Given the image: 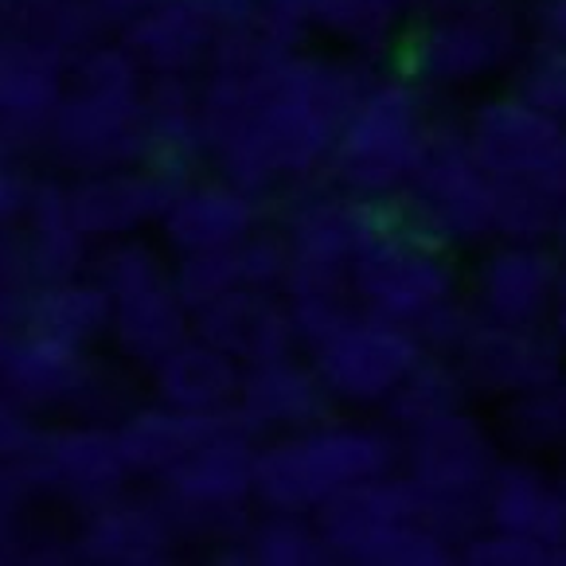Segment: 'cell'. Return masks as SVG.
Here are the masks:
<instances>
[{
    "label": "cell",
    "instance_id": "cell-1",
    "mask_svg": "<svg viewBox=\"0 0 566 566\" xmlns=\"http://www.w3.org/2000/svg\"><path fill=\"white\" fill-rule=\"evenodd\" d=\"M371 75L359 59L297 55V48L259 71H211L200 91L203 142L227 180L254 196L305 180L328 165Z\"/></svg>",
    "mask_w": 566,
    "mask_h": 566
},
{
    "label": "cell",
    "instance_id": "cell-2",
    "mask_svg": "<svg viewBox=\"0 0 566 566\" xmlns=\"http://www.w3.org/2000/svg\"><path fill=\"white\" fill-rule=\"evenodd\" d=\"M145 67L129 48H86L51 117V145L83 172L145 160Z\"/></svg>",
    "mask_w": 566,
    "mask_h": 566
},
{
    "label": "cell",
    "instance_id": "cell-3",
    "mask_svg": "<svg viewBox=\"0 0 566 566\" xmlns=\"http://www.w3.org/2000/svg\"><path fill=\"white\" fill-rule=\"evenodd\" d=\"M430 134L426 91L402 71H384L371 75L352 114L344 117L325 168L336 188L391 203L422 165Z\"/></svg>",
    "mask_w": 566,
    "mask_h": 566
},
{
    "label": "cell",
    "instance_id": "cell-4",
    "mask_svg": "<svg viewBox=\"0 0 566 566\" xmlns=\"http://www.w3.org/2000/svg\"><path fill=\"white\" fill-rule=\"evenodd\" d=\"M399 446L375 426L317 422L262 446L254 461V500L266 512H317L328 496L367 476L391 473Z\"/></svg>",
    "mask_w": 566,
    "mask_h": 566
},
{
    "label": "cell",
    "instance_id": "cell-5",
    "mask_svg": "<svg viewBox=\"0 0 566 566\" xmlns=\"http://www.w3.org/2000/svg\"><path fill=\"white\" fill-rule=\"evenodd\" d=\"M516 0H430L402 40V75L422 91H461L520 55Z\"/></svg>",
    "mask_w": 566,
    "mask_h": 566
},
{
    "label": "cell",
    "instance_id": "cell-6",
    "mask_svg": "<svg viewBox=\"0 0 566 566\" xmlns=\"http://www.w3.org/2000/svg\"><path fill=\"white\" fill-rule=\"evenodd\" d=\"M399 461L402 473L422 489L426 520L461 547L484 524V489L500 465L489 426L469 410L446 415L410 430Z\"/></svg>",
    "mask_w": 566,
    "mask_h": 566
},
{
    "label": "cell",
    "instance_id": "cell-7",
    "mask_svg": "<svg viewBox=\"0 0 566 566\" xmlns=\"http://www.w3.org/2000/svg\"><path fill=\"white\" fill-rule=\"evenodd\" d=\"M496 200L500 184L476 165L461 125H433L422 165L391 200V211L402 227L438 247H473L496 239Z\"/></svg>",
    "mask_w": 566,
    "mask_h": 566
},
{
    "label": "cell",
    "instance_id": "cell-8",
    "mask_svg": "<svg viewBox=\"0 0 566 566\" xmlns=\"http://www.w3.org/2000/svg\"><path fill=\"white\" fill-rule=\"evenodd\" d=\"M348 277L356 305L415 328L433 308L458 297V274H453V262L446 259V247L402 227L395 211L391 223H384L359 247Z\"/></svg>",
    "mask_w": 566,
    "mask_h": 566
},
{
    "label": "cell",
    "instance_id": "cell-9",
    "mask_svg": "<svg viewBox=\"0 0 566 566\" xmlns=\"http://www.w3.org/2000/svg\"><path fill=\"white\" fill-rule=\"evenodd\" d=\"M426 344L415 325H402L384 313L356 305L340 325L317 344L308 359L325 379L328 395L352 407H384L395 387L426 359Z\"/></svg>",
    "mask_w": 566,
    "mask_h": 566
},
{
    "label": "cell",
    "instance_id": "cell-10",
    "mask_svg": "<svg viewBox=\"0 0 566 566\" xmlns=\"http://www.w3.org/2000/svg\"><path fill=\"white\" fill-rule=\"evenodd\" d=\"M453 359L465 371L473 395L509 402L566 375V336L558 325H504L476 313Z\"/></svg>",
    "mask_w": 566,
    "mask_h": 566
},
{
    "label": "cell",
    "instance_id": "cell-11",
    "mask_svg": "<svg viewBox=\"0 0 566 566\" xmlns=\"http://www.w3.org/2000/svg\"><path fill=\"white\" fill-rule=\"evenodd\" d=\"M566 259L551 239H500L476 262L473 308L504 325H547L555 321Z\"/></svg>",
    "mask_w": 566,
    "mask_h": 566
},
{
    "label": "cell",
    "instance_id": "cell-12",
    "mask_svg": "<svg viewBox=\"0 0 566 566\" xmlns=\"http://www.w3.org/2000/svg\"><path fill=\"white\" fill-rule=\"evenodd\" d=\"M313 520H317L333 558L367 566L387 535L415 520H426V496L407 473L391 469V473L367 476V481L348 484L336 496H328L313 512Z\"/></svg>",
    "mask_w": 566,
    "mask_h": 566
},
{
    "label": "cell",
    "instance_id": "cell-13",
    "mask_svg": "<svg viewBox=\"0 0 566 566\" xmlns=\"http://www.w3.org/2000/svg\"><path fill=\"white\" fill-rule=\"evenodd\" d=\"M563 117L547 114L524 94H492V98L476 102L465 114V134L469 153L476 165L492 176L496 184L504 180H532L543 165H547L551 149L563 137Z\"/></svg>",
    "mask_w": 566,
    "mask_h": 566
},
{
    "label": "cell",
    "instance_id": "cell-14",
    "mask_svg": "<svg viewBox=\"0 0 566 566\" xmlns=\"http://www.w3.org/2000/svg\"><path fill=\"white\" fill-rule=\"evenodd\" d=\"M242 422H231L227 430L211 433L208 442L196 446L180 465L165 473L168 500L184 516H211L223 520L227 512L242 509L254 496V461H259V446L250 438Z\"/></svg>",
    "mask_w": 566,
    "mask_h": 566
},
{
    "label": "cell",
    "instance_id": "cell-15",
    "mask_svg": "<svg viewBox=\"0 0 566 566\" xmlns=\"http://www.w3.org/2000/svg\"><path fill=\"white\" fill-rule=\"evenodd\" d=\"M184 176L157 165H117L86 172L71 188V216L86 239H125L149 219H160Z\"/></svg>",
    "mask_w": 566,
    "mask_h": 566
},
{
    "label": "cell",
    "instance_id": "cell-16",
    "mask_svg": "<svg viewBox=\"0 0 566 566\" xmlns=\"http://www.w3.org/2000/svg\"><path fill=\"white\" fill-rule=\"evenodd\" d=\"M67 51L32 32L0 40V122L12 142L51 129L67 91Z\"/></svg>",
    "mask_w": 566,
    "mask_h": 566
},
{
    "label": "cell",
    "instance_id": "cell-17",
    "mask_svg": "<svg viewBox=\"0 0 566 566\" xmlns=\"http://www.w3.org/2000/svg\"><path fill=\"white\" fill-rule=\"evenodd\" d=\"M192 333L223 348L242 367L290 356L293 344H301L285 293L277 297V290H259V285H239L192 313Z\"/></svg>",
    "mask_w": 566,
    "mask_h": 566
},
{
    "label": "cell",
    "instance_id": "cell-18",
    "mask_svg": "<svg viewBox=\"0 0 566 566\" xmlns=\"http://www.w3.org/2000/svg\"><path fill=\"white\" fill-rule=\"evenodd\" d=\"M384 223H391V203L333 188L301 200L285 219V234L293 242V262L301 266L348 270L359 247Z\"/></svg>",
    "mask_w": 566,
    "mask_h": 566
},
{
    "label": "cell",
    "instance_id": "cell-19",
    "mask_svg": "<svg viewBox=\"0 0 566 566\" xmlns=\"http://www.w3.org/2000/svg\"><path fill=\"white\" fill-rule=\"evenodd\" d=\"M328 402L333 395L317 367L297 364L293 356H277L242 367L234 415L242 418L247 430H305V426L325 422Z\"/></svg>",
    "mask_w": 566,
    "mask_h": 566
},
{
    "label": "cell",
    "instance_id": "cell-20",
    "mask_svg": "<svg viewBox=\"0 0 566 566\" xmlns=\"http://www.w3.org/2000/svg\"><path fill=\"white\" fill-rule=\"evenodd\" d=\"M168 247L180 254L216 247H239L259 227V203L242 184L227 180H184L180 192L160 216Z\"/></svg>",
    "mask_w": 566,
    "mask_h": 566
},
{
    "label": "cell",
    "instance_id": "cell-21",
    "mask_svg": "<svg viewBox=\"0 0 566 566\" xmlns=\"http://www.w3.org/2000/svg\"><path fill=\"white\" fill-rule=\"evenodd\" d=\"M28 461L35 465L43 484L75 500H91V504L109 500L129 476L117 430H98V426H78V430L35 438Z\"/></svg>",
    "mask_w": 566,
    "mask_h": 566
},
{
    "label": "cell",
    "instance_id": "cell-22",
    "mask_svg": "<svg viewBox=\"0 0 566 566\" xmlns=\"http://www.w3.org/2000/svg\"><path fill=\"white\" fill-rule=\"evenodd\" d=\"M484 524L509 527L532 539L555 543L566 539V492L547 469L527 458H500L489 489H484Z\"/></svg>",
    "mask_w": 566,
    "mask_h": 566
},
{
    "label": "cell",
    "instance_id": "cell-23",
    "mask_svg": "<svg viewBox=\"0 0 566 566\" xmlns=\"http://www.w3.org/2000/svg\"><path fill=\"white\" fill-rule=\"evenodd\" d=\"M219 32L192 0H160L129 20L122 43L149 75H188L211 59Z\"/></svg>",
    "mask_w": 566,
    "mask_h": 566
},
{
    "label": "cell",
    "instance_id": "cell-24",
    "mask_svg": "<svg viewBox=\"0 0 566 566\" xmlns=\"http://www.w3.org/2000/svg\"><path fill=\"white\" fill-rule=\"evenodd\" d=\"M231 422H242L234 410H180V407H145L129 415L117 426V442H122L125 465L129 473H160L165 476L172 465H180L196 446H203L211 433L227 430Z\"/></svg>",
    "mask_w": 566,
    "mask_h": 566
},
{
    "label": "cell",
    "instance_id": "cell-25",
    "mask_svg": "<svg viewBox=\"0 0 566 566\" xmlns=\"http://www.w3.org/2000/svg\"><path fill=\"white\" fill-rule=\"evenodd\" d=\"M153 384H157L160 402L168 407L219 415V410H234L239 402L242 364L192 333L153 364Z\"/></svg>",
    "mask_w": 566,
    "mask_h": 566
},
{
    "label": "cell",
    "instance_id": "cell-26",
    "mask_svg": "<svg viewBox=\"0 0 566 566\" xmlns=\"http://www.w3.org/2000/svg\"><path fill=\"white\" fill-rule=\"evenodd\" d=\"M75 551L86 563L106 566H153L165 563L172 551V520L149 504L129 500H102L86 520Z\"/></svg>",
    "mask_w": 566,
    "mask_h": 566
},
{
    "label": "cell",
    "instance_id": "cell-27",
    "mask_svg": "<svg viewBox=\"0 0 566 566\" xmlns=\"http://www.w3.org/2000/svg\"><path fill=\"white\" fill-rule=\"evenodd\" d=\"M86 384H91V364H86L78 344H63L35 333L9 340L4 364H0V387L24 407L67 402Z\"/></svg>",
    "mask_w": 566,
    "mask_h": 566
},
{
    "label": "cell",
    "instance_id": "cell-28",
    "mask_svg": "<svg viewBox=\"0 0 566 566\" xmlns=\"http://www.w3.org/2000/svg\"><path fill=\"white\" fill-rule=\"evenodd\" d=\"M109 328H114L125 356L157 364L176 344L192 336V308L184 305L172 277H165V282L114 297V325Z\"/></svg>",
    "mask_w": 566,
    "mask_h": 566
},
{
    "label": "cell",
    "instance_id": "cell-29",
    "mask_svg": "<svg viewBox=\"0 0 566 566\" xmlns=\"http://www.w3.org/2000/svg\"><path fill=\"white\" fill-rule=\"evenodd\" d=\"M28 259H32V274L40 285L48 282H67L78 274L86 259V234L78 231L75 216H71V188L63 184H40L28 196Z\"/></svg>",
    "mask_w": 566,
    "mask_h": 566
},
{
    "label": "cell",
    "instance_id": "cell-30",
    "mask_svg": "<svg viewBox=\"0 0 566 566\" xmlns=\"http://www.w3.org/2000/svg\"><path fill=\"white\" fill-rule=\"evenodd\" d=\"M114 325V297L102 282H48L32 293L24 313V333L51 336V340L86 348Z\"/></svg>",
    "mask_w": 566,
    "mask_h": 566
},
{
    "label": "cell",
    "instance_id": "cell-31",
    "mask_svg": "<svg viewBox=\"0 0 566 566\" xmlns=\"http://www.w3.org/2000/svg\"><path fill=\"white\" fill-rule=\"evenodd\" d=\"M469 395H473V387H469L458 359L446 356V352H426L422 364L395 387V395L384 402V410L387 422L399 426L402 433H410L446 415L465 410Z\"/></svg>",
    "mask_w": 566,
    "mask_h": 566
},
{
    "label": "cell",
    "instance_id": "cell-32",
    "mask_svg": "<svg viewBox=\"0 0 566 566\" xmlns=\"http://www.w3.org/2000/svg\"><path fill=\"white\" fill-rule=\"evenodd\" d=\"M426 0H321L317 24L356 51H387L407 40V28L422 17Z\"/></svg>",
    "mask_w": 566,
    "mask_h": 566
},
{
    "label": "cell",
    "instance_id": "cell-33",
    "mask_svg": "<svg viewBox=\"0 0 566 566\" xmlns=\"http://www.w3.org/2000/svg\"><path fill=\"white\" fill-rule=\"evenodd\" d=\"M247 555L259 566H321L333 563L313 512H270L247 532Z\"/></svg>",
    "mask_w": 566,
    "mask_h": 566
},
{
    "label": "cell",
    "instance_id": "cell-34",
    "mask_svg": "<svg viewBox=\"0 0 566 566\" xmlns=\"http://www.w3.org/2000/svg\"><path fill=\"white\" fill-rule=\"evenodd\" d=\"M504 433L527 453L566 450V375L504 402Z\"/></svg>",
    "mask_w": 566,
    "mask_h": 566
},
{
    "label": "cell",
    "instance_id": "cell-35",
    "mask_svg": "<svg viewBox=\"0 0 566 566\" xmlns=\"http://www.w3.org/2000/svg\"><path fill=\"white\" fill-rule=\"evenodd\" d=\"M566 208L532 180H504L496 200V239H558Z\"/></svg>",
    "mask_w": 566,
    "mask_h": 566
},
{
    "label": "cell",
    "instance_id": "cell-36",
    "mask_svg": "<svg viewBox=\"0 0 566 566\" xmlns=\"http://www.w3.org/2000/svg\"><path fill=\"white\" fill-rule=\"evenodd\" d=\"M172 285L184 297V305L200 313L203 305L219 301L223 293L239 290L242 282V262L239 247H216V250H192L184 254L180 266L172 270Z\"/></svg>",
    "mask_w": 566,
    "mask_h": 566
},
{
    "label": "cell",
    "instance_id": "cell-37",
    "mask_svg": "<svg viewBox=\"0 0 566 566\" xmlns=\"http://www.w3.org/2000/svg\"><path fill=\"white\" fill-rule=\"evenodd\" d=\"M512 91L566 122V48L547 40L532 43L516 63Z\"/></svg>",
    "mask_w": 566,
    "mask_h": 566
},
{
    "label": "cell",
    "instance_id": "cell-38",
    "mask_svg": "<svg viewBox=\"0 0 566 566\" xmlns=\"http://www.w3.org/2000/svg\"><path fill=\"white\" fill-rule=\"evenodd\" d=\"M458 558L469 566H551V547L532 535L484 524L461 543Z\"/></svg>",
    "mask_w": 566,
    "mask_h": 566
},
{
    "label": "cell",
    "instance_id": "cell-39",
    "mask_svg": "<svg viewBox=\"0 0 566 566\" xmlns=\"http://www.w3.org/2000/svg\"><path fill=\"white\" fill-rule=\"evenodd\" d=\"M98 274H102L98 282L109 290V297H125V293L172 277L157 250L145 247V242H114L106 250V259H102Z\"/></svg>",
    "mask_w": 566,
    "mask_h": 566
},
{
    "label": "cell",
    "instance_id": "cell-40",
    "mask_svg": "<svg viewBox=\"0 0 566 566\" xmlns=\"http://www.w3.org/2000/svg\"><path fill=\"white\" fill-rule=\"evenodd\" d=\"M242 282L259 290H282L293 270V242L285 231H254L239 242Z\"/></svg>",
    "mask_w": 566,
    "mask_h": 566
},
{
    "label": "cell",
    "instance_id": "cell-41",
    "mask_svg": "<svg viewBox=\"0 0 566 566\" xmlns=\"http://www.w3.org/2000/svg\"><path fill=\"white\" fill-rule=\"evenodd\" d=\"M35 285L40 282H35V274H32L28 247L0 234V328L24 325L28 301H32Z\"/></svg>",
    "mask_w": 566,
    "mask_h": 566
},
{
    "label": "cell",
    "instance_id": "cell-42",
    "mask_svg": "<svg viewBox=\"0 0 566 566\" xmlns=\"http://www.w3.org/2000/svg\"><path fill=\"white\" fill-rule=\"evenodd\" d=\"M317 9H321V0H262L259 28H266L270 35H277V40L297 48L301 32H305L308 24H317Z\"/></svg>",
    "mask_w": 566,
    "mask_h": 566
},
{
    "label": "cell",
    "instance_id": "cell-43",
    "mask_svg": "<svg viewBox=\"0 0 566 566\" xmlns=\"http://www.w3.org/2000/svg\"><path fill=\"white\" fill-rule=\"evenodd\" d=\"M35 446V433L24 418V402H17L9 391H0V465L28 458Z\"/></svg>",
    "mask_w": 566,
    "mask_h": 566
},
{
    "label": "cell",
    "instance_id": "cell-44",
    "mask_svg": "<svg viewBox=\"0 0 566 566\" xmlns=\"http://www.w3.org/2000/svg\"><path fill=\"white\" fill-rule=\"evenodd\" d=\"M196 9L208 17V24L223 32H239V28H254L259 24V9L262 0H192Z\"/></svg>",
    "mask_w": 566,
    "mask_h": 566
},
{
    "label": "cell",
    "instance_id": "cell-45",
    "mask_svg": "<svg viewBox=\"0 0 566 566\" xmlns=\"http://www.w3.org/2000/svg\"><path fill=\"white\" fill-rule=\"evenodd\" d=\"M532 28L539 40L566 48V0H532Z\"/></svg>",
    "mask_w": 566,
    "mask_h": 566
},
{
    "label": "cell",
    "instance_id": "cell-46",
    "mask_svg": "<svg viewBox=\"0 0 566 566\" xmlns=\"http://www.w3.org/2000/svg\"><path fill=\"white\" fill-rule=\"evenodd\" d=\"M532 184H539L551 200H558L566 208V125H563V137H558V145L551 149L547 165L532 176Z\"/></svg>",
    "mask_w": 566,
    "mask_h": 566
},
{
    "label": "cell",
    "instance_id": "cell-47",
    "mask_svg": "<svg viewBox=\"0 0 566 566\" xmlns=\"http://www.w3.org/2000/svg\"><path fill=\"white\" fill-rule=\"evenodd\" d=\"M28 196H32V188H28L12 168L0 165V231H4L17 216H24Z\"/></svg>",
    "mask_w": 566,
    "mask_h": 566
},
{
    "label": "cell",
    "instance_id": "cell-48",
    "mask_svg": "<svg viewBox=\"0 0 566 566\" xmlns=\"http://www.w3.org/2000/svg\"><path fill=\"white\" fill-rule=\"evenodd\" d=\"M94 4H98V12L109 24H129V20H137L142 12H149L153 4H160V0H94Z\"/></svg>",
    "mask_w": 566,
    "mask_h": 566
},
{
    "label": "cell",
    "instance_id": "cell-49",
    "mask_svg": "<svg viewBox=\"0 0 566 566\" xmlns=\"http://www.w3.org/2000/svg\"><path fill=\"white\" fill-rule=\"evenodd\" d=\"M558 242H563V259H566V219H563V231H558ZM555 325H558V333L566 336V274H563V293H558Z\"/></svg>",
    "mask_w": 566,
    "mask_h": 566
},
{
    "label": "cell",
    "instance_id": "cell-50",
    "mask_svg": "<svg viewBox=\"0 0 566 566\" xmlns=\"http://www.w3.org/2000/svg\"><path fill=\"white\" fill-rule=\"evenodd\" d=\"M551 566H566V539L551 547Z\"/></svg>",
    "mask_w": 566,
    "mask_h": 566
},
{
    "label": "cell",
    "instance_id": "cell-51",
    "mask_svg": "<svg viewBox=\"0 0 566 566\" xmlns=\"http://www.w3.org/2000/svg\"><path fill=\"white\" fill-rule=\"evenodd\" d=\"M9 145H12V137H9V129H4V122H0V153L9 149Z\"/></svg>",
    "mask_w": 566,
    "mask_h": 566
},
{
    "label": "cell",
    "instance_id": "cell-52",
    "mask_svg": "<svg viewBox=\"0 0 566 566\" xmlns=\"http://www.w3.org/2000/svg\"><path fill=\"white\" fill-rule=\"evenodd\" d=\"M4 352H9V333L0 328V364H4Z\"/></svg>",
    "mask_w": 566,
    "mask_h": 566
},
{
    "label": "cell",
    "instance_id": "cell-53",
    "mask_svg": "<svg viewBox=\"0 0 566 566\" xmlns=\"http://www.w3.org/2000/svg\"><path fill=\"white\" fill-rule=\"evenodd\" d=\"M558 484H563V492H566V469H563V476H558Z\"/></svg>",
    "mask_w": 566,
    "mask_h": 566
}]
</instances>
